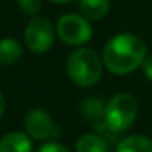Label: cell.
Here are the masks:
<instances>
[{"label":"cell","mask_w":152,"mask_h":152,"mask_svg":"<svg viewBox=\"0 0 152 152\" xmlns=\"http://www.w3.org/2000/svg\"><path fill=\"white\" fill-rule=\"evenodd\" d=\"M147 46L131 33H119L108 39L103 48V64L115 75H126L144 64Z\"/></svg>","instance_id":"6da1fadb"},{"label":"cell","mask_w":152,"mask_h":152,"mask_svg":"<svg viewBox=\"0 0 152 152\" xmlns=\"http://www.w3.org/2000/svg\"><path fill=\"white\" fill-rule=\"evenodd\" d=\"M103 59L90 48H79L67 57L66 70L69 79L82 88H88L100 82L103 74Z\"/></svg>","instance_id":"7a4b0ae2"},{"label":"cell","mask_w":152,"mask_h":152,"mask_svg":"<svg viewBox=\"0 0 152 152\" xmlns=\"http://www.w3.org/2000/svg\"><path fill=\"white\" fill-rule=\"evenodd\" d=\"M137 116V102L129 93H118L111 96L106 103L105 110V123L106 129L113 132L126 131L132 126Z\"/></svg>","instance_id":"3957f363"},{"label":"cell","mask_w":152,"mask_h":152,"mask_svg":"<svg viewBox=\"0 0 152 152\" xmlns=\"http://www.w3.org/2000/svg\"><path fill=\"white\" fill-rule=\"evenodd\" d=\"M57 36L69 46H83L92 39L93 30L87 17L67 13L57 20Z\"/></svg>","instance_id":"277c9868"},{"label":"cell","mask_w":152,"mask_h":152,"mask_svg":"<svg viewBox=\"0 0 152 152\" xmlns=\"http://www.w3.org/2000/svg\"><path fill=\"white\" fill-rule=\"evenodd\" d=\"M56 39V30L48 18L34 17L26 25L25 30V44L34 54H44L53 48Z\"/></svg>","instance_id":"5b68a950"},{"label":"cell","mask_w":152,"mask_h":152,"mask_svg":"<svg viewBox=\"0 0 152 152\" xmlns=\"http://www.w3.org/2000/svg\"><path fill=\"white\" fill-rule=\"evenodd\" d=\"M25 129L30 137L36 141H46V139L59 137L61 129L54 124L53 116L41 108L30 110L25 116Z\"/></svg>","instance_id":"8992f818"},{"label":"cell","mask_w":152,"mask_h":152,"mask_svg":"<svg viewBox=\"0 0 152 152\" xmlns=\"http://www.w3.org/2000/svg\"><path fill=\"white\" fill-rule=\"evenodd\" d=\"M105 110L106 103L98 96H87L80 103V113L87 121H90L95 128H100L105 119Z\"/></svg>","instance_id":"52a82bcc"},{"label":"cell","mask_w":152,"mask_h":152,"mask_svg":"<svg viewBox=\"0 0 152 152\" xmlns=\"http://www.w3.org/2000/svg\"><path fill=\"white\" fill-rule=\"evenodd\" d=\"M0 152H33L31 137L20 131L8 132L0 139Z\"/></svg>","instance_id":"ba28073f"},{"label":"cell","mask_w":152,"mask_h":152,"mask_svg":"<svg viewBox=\"0 0 152 152\" xmlns=\"http://www.w3.org/2000/svg\"><path fill=\"white\" fill-rule=\"evenodd\" d=\"M23 54V48L15 38L0 39V66H13Z\"/></svg>","instance_id":"9c48e42d"},{"label":"cell","mask_w":152,"mask_h":152,"mask_svg":"<svg viewBox=\"0 0 152 152\" xmlns=\"http://www.w3.org/2000/svg\"><path fill=\"white\" fill-rule=\"evenodd\" d=\"M115 152H152V139L145 136H128L118 142Z\"/></svg>","instance_id":"30bf717a"},{"label":"cell","mask_w":152,"mask_h":152,"mask_svg":"<svg viewBox=\"0 0 152 152\" xmlns=\"http://www.w3.org/2000/svg\"><path fill=\"white\" fill-rule=\"evenodd\" d=\"M110 145L100 134H83L75 142V152H108Z\"/></svg>","instance_id":"8fae6325"},{"label":"cell","mask_w":152,"mask_h":152,"mask_svg":"<svg viewBox=\"0 0 152 152\" xmlns=\"http://www.w3.org/2000/svg\"><path fill=\"white\" fill-rule=\"evenodd\" d=\"M111 0H80V10L88 20H102L108 15Z\"/></svg>","instance_id":"7c38bea8"},{"label":"cell","mask_w":152,"mask_h":152,"mask_svg":"<svg viewBox=\"0 0 152 152\" xmlns=\"http://www.w3.org/2000/svg\"><path fill=\"white\" fill-rule=\"evenodd\" d=\"M17 4H18V8L26 17H31V18L38 17V13L41 12V7H43L41 0H17Z\"/></svg>","instance_id":"4fadbf2b"},{"label":"cell","mask_w":152,"mask_h":152,"mask_svg":"<svg viewBox=\"0 0 152 152\" xmlns=\"http://www.w3.org/2000/svg\"><path fill=\"white\" fill-rule=\"evenodd\" d=\"M38 152H70V151L66 147V145L59 144V142L49 141V142H46V144L41 145V147L38 149Z\"/></svg>","instance_id":"5bb4252c"},{"label":"cell","mask_w":152,"mask_h":152,"mask_svg":"<svg viewBox=\"0 0 152 152\" xmlns=\"http://www.w3.org/2000/svg\"><path fill=\"white\" fill-rule=\"evenodd\" d=\"M142 70H144V75L149 80H152V54L145 57L144 64H142Z\"/></svg>","instance_id":"9a60e30c"},{"label":"cell","mask_w":152,"mask_h":152,"mask_svg":"<svg viewBox=\"0 0 152 152\" xmlns=\"http://www.w3.org/2000/svg\"><path fill=\"white\" fill-rule=\"evenodd\" d=\"M4 111H5V98H4V95H2V92H0V118H2Z\"/></svg>","instance_id":"2e32d148"},{"label":"cell","mask_w":152,"mask_h":152,"mask_svg":"<svg viewBox=\"0 0 152 152\" xmlns=\"http://www.w3.org/2000/svg\"><path fill=\"white\" fill-rule=\"evenodd\" d=\"M53 4H69V2H72V0H51Z\"/></svg>","instance_id":"e0dca14e"}]
</instances>
